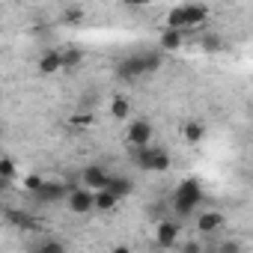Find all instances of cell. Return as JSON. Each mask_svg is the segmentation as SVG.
<instances>
[{
  "instance_id": "6da1fadb",
  "label": "cell",
  "mask_w": 253,
  "mask_h": 253,
  "mask_svg": "<svg viewBox=\"0 0 253 253\" xmlns=\"http://www.w3.org/2000/svg\"><path fill=\"white\" fill-rule=\"evenodd\" d=\"M161 63H164L161 48H143V51H134L116 63V78L119 81H140L146 75H155L161 69Z\"/></svg>"
},
{
  "instance_id": "7a4b0ae2",
  "label": "cell",
  "mask_w": 253,
  "mask_h": 253,
  "mask_svg": "<svg viewBox=\"0 0 253 253\" xmlns=\"http://www.w3.org/2000/svg\"><path fill=\"white\" fill-rule=\"evenodd\" d=\"M203 200H206L203 182L194 179V176H188V179H182V182L176 185L170 206H173V211H176L179 217H191V214H197V209H200Z\"/></svg>"
},
{
  "instance_id": "3957f363",
  "label": "cell",
  "mask_w": 253,
  "mask_h": 253,
  "mask_svg": "<svg viewBox=\"0 0 253 253\" xmlns=\"http://www.w3.org/2000/svg\"><path fill=\"white\" fill-rule=\"evenodd\" d=\"M134 161L146 173H167L170 164H173V155L167 149H161V146H146V149H137L134 152Z\"/></svg>"
},
{
  "instance_id": "277c9868",
  "label": "cell",
  "mask_w": 253,
  "mask_h": 253,
  "mask_svg": "<svg viewBox=\"0 0 253 253\" xmlns=\"http://www.w3.org/2000/svg\"><path fill=\"white\" fill-rule=\"evenodd\" d=\"M152 137H155V128H152V119H149V116H137V119H131V122H128V128H125V143H128L134 152L152 146Z\"/></svg>"
},
{
  "instance_id": "5b68a950",
  "label": "cell",
  "mask_w": 253,
  "mask_h": 253,
  "mask_svg": "<svg viewBox=\"0 0 253 253\" xmlns=\"http://www.w3.org/2000/svg\"><path fill=\"white\" fill-rule=\"evenodd\" d=\"M179 235H182L179 220H173V217H161L158 226H155V247H158V250H170V247L179 244Z\"/></svg>"
},
{
  "instance_id": "8992f818",
  "label": "cell",
  "mask_w": 253,
  "mask_h": 253,
  "mask_svg": "<svg viewBox=\"0 0 253 253\" xmlns=\"http://www.w3.org/2000/svg\"><path fill=\"white\" fill-rule=\"evenodd\" d=\"M72 188H75V185H66V182H60V179H45L42 191H39V194H33V200H36V203H42V206H51V203L69 200Z\"/></svg>"
},
{
  "instance_id": "52a82bcc",
  "label": "cell",
  "mask_w": 253,
  "mask_h": 253,
  "mask_svg": "<svg viewBox=\"0 0 253 253\" xmlns=\"http://www.w3.org/2000/svg\"><path fill=\"white\" fill-rule=\"evenodd\" d=\"M69 209H72V214H89V211H95V191H89V188H72V194H69Z\"/></svg>"
},
{
  "instance_id": "ba28073f",
  "label": "cell",
  "mask_w": 253,
  "mask_h": 253,
  "mask_svg": "<svg viewBox=\"0 0 253 253\" xmlns=\"http://www.w3.org/2000/svg\"><path fill=\"white\" fill-rule=\"evenodd\" d=\"M194 223H197V232L200 235H217L223 229V223H226V214L223 211H214V209L211 211H200Z\"/></svg>"
},
{
  "instance_id": "9c48e42d",
  "label": "cell",
  "mask_w": 253,
  "mask_h": 253,
  "mask_svg": "<svg viewBox=\"0 0 253 253\" xmlns=\"http://www.w3.org/2000/svg\"><path fill=\"white\" fill-rule=\"evenodd\" d=\"M81 182H84V188H89V191H104V188L110 185V173H107L101 164H89V167H84Z\"/></svg>"
},
{
  "instance_id": "30bf717a",
  "label": "cell",
  "mask_w": 253,
  "mask_h": 253,
  "mask_svg": "<svg viewBox=\"0 0 253 253\" xmlns=\"http://www.w3.org/2000/svg\"><path fill=\"white\" fill-rule=\"evenodd\" d=\"M27 253H69V250H66V244H63L60 238L42 235V238H36V241L27 244Z\"/></svg>"
},
{
  "instance_id": "8fae6325",
  "label": "cell",
  "mask_w": 253,
  "mask_h": 253,
  "mask_svg": "<svg viewBox=\"0 0 253 253\" xmlns=\"http://www.w3.org/2000/svg\"><path fill=\"white\" fill-rule=\"evenodd\" d=\"M57 72H63V54L51 48L39 57V75H57Z\"/></svg>"
},
{
  "instance_id": "7c38bea8",
  "label": "cell",
  "mask_w": 253,
  "mask_h": 253,
  "mask_svg": "<svg viewBox=\"0 0 253 253\" xmlns=\"http://www.w3.org/2000/svg\"><path fill=\"white\" fill-rule=\"evenodd\" d=\"M6 220H9L12 226H18L21 232H33V229H39L36 217L27 214V211H18V209H6Z\"/></svg>"
},
{
  "instance_id": "4fadbf2b",
  "label": "cell",
  "mask_w": 253,
  "mask_h": 253,
  "mask_svg": "<svg viewBox=\"0 0 253 253\" xmlns=\"http://www.w3.org/2000/svg\"><path fill=\"white\" fill-rule=\"evenodd\" d=\"M182 137H185V143H191V146L203 143V137H206V125H203L200 119H188V122L182 125Z\"/></svg>"
},
{
  "instance_id": "5bb4252c",
  "label": "cell",
  "mask_w": 253,
  "mask_h": 253,
  "mask_svg": "<svg viewBox=\"0 0 253 253\" xmlns=\"http://www.w3.org/2000/svg\"><path fill=\"white\" fill-rule=\"evenodd\" d=\"M185 45V33H179V30H161V39H158V48L164 51V54H170V51H179Z\"/></svg>"
},
{
  "instance_id": "9a60e30c",
  "label": "cell",
  "mask_w": 253,
  "mask_h": 253,
  "mask_svg": "<svg viewBox=\"0 0 253 253\" xmlns=\"http://www.w3.org/2000/svg\"><path fill=\"white\" fill-rule=\"evenodd\" d=\"M104 191H110L116 200H125V197L134 191V182H131L128 176H110V185H107Z\"/></svg>"
},
{
  "instance_id": "2e32d148",
  "label": "cell",
  "mask_w": 253,
  "mask_h": 253,
  "mask_svg": "<svg viewBox=\"0 0 253 253\" xmlns=\"http://www.w3.org/2000/svg\"><path fill=\"white\" fill-rule=\"evenodd\" d=\"M185 15H188V30L200 27V24L209 21V6H203V3H185Z\"/></svg>"
},
{
  "instance_id": "e0dca14e",
  "label": "cell",
  "mask_w": 253,
  "mask_h": 253,
  "mask_svg": "<svg viewBox=\"0 0 253 253\" xmlns=\"http://www.w3.org/2000/svg\"><path fill=\"white\" fill-rule=\"evenodd\" d=\"M167 30H179V33H185V30H188V15H185V3H182V6H173V9L167 12Z\"/></svg>"
},
{
  "instance_id": "ac0fdd59",
  "label": "cell",
  "mask_w": 253,
  "mask_h": 253,
  "mask_svg": "<svg viewBox=\"0 0 253 253\" xmlns=\"http://www.w3.org/2000/svg\"><path fill=\"white\" fill-rule=\"evenodd\" d=\"M128 113H131L128 98H125V95H113V101H110V116L122 122V119H128Z\"/></svg>"
},
{
  "instance_id": "d6986e66",
  "label": "cell",
  "mask_w": 253,
  "mask_h": 253,
  "mask_svg": "<svg viewBox=\"0 0 253 253\" xmlns=\"http://www.w3.org/2000/svg\"><path fill=\"white\" fill-rule=\"evenodd\" d=\"M60 54H63V72H72V69H78L84 63V51L81 48H63Z\"/></svg>"
},
{
  "instance_id": "ffe728a7",
  "label": "cell",
  "mask_w": 253,
  "mask_h": 253,
  "mask_svg": "<svg viewBox=\"0 0 253 253\" xmlns=\"http://www.w3.org/2000/svg\"><path fill=\"white\" fill-rule=\"evenodd\" d=\"M119 206V200L110 191H95V211H113Z\"/></svg>"
},
{
  "instance_id": "44dd1931",
  "label": "cell",
  "mask_w": 253,
  "mask_h": 253,
  "mask_svg": "<svg viewBox=\"0 0 253 253\" xmlns=\"http://www.w3.org/2000/svg\"><path fill=\"white\" fill-rule=\"evenodd\" d=\"M15 158H9V155H3L0 158V176H3V188H9V182L15 179Z\"/></svg>"
},
{
  "instance_id": "7402d4cb",
  "label": "cell",
  "mask_w": 253,
  "mask_h": 253,
  "mask_svg": "<svg viewBox=\"0 0 253 253\" xmlns=\"http://www.w3.org/2000/svg\"><path fill=\"white\" fill-rule=\"evenodd\" d=\"M214 253H244V244L238 238H223L214 244Z\"/></svg>"
},
{
  "instance_id": "603a6c76",
  "label": "cell",
  "mask_w": 253,
  "mask_h": 253,
  "mask_svg": "<svg viewBox=\"0 0 253 253\" xmlns=\"http://www.w3.org/2000/svg\"><path fill=\"white\" fill-rule=\"evenodd\" d=\"M200 45H203V51H206V54H214V51H220L223 39H220L217 33H209V36H203V42H200Z\"/></svg>"
},
{
  "instance_id": "cb8c5ba5",
  "label": "cell",
  "mask_w": 253,
  "mask_h": 253,
  "mask_svg": "<svg viewBox=\"0 0 253 253\" xmlns=\"http://www.w3.org/2000/svg\"><path fill=\"white\" fill-rule=\"evenodd\" d=\"M42 185H45V179H42L39 173L24 176V191H27V194H39V191H42Z\"/></svg>"
},
{
  "instance_id": "d4e9b609",
  "label": "cell",
  "mask_w": 253,
  "mask_h": 253,
  "mask_svg": "<svg viewBox=\"0 0 253 253\" xmlns=\"http://www.w3.org/2000/svg\"><path fill=\"white\" fill-rule=\"evenodd\" d=\"M69 122H72V125H78V128H86V125H92V122H95V113H75Z\"/></svg>"
},
{
  "instance_id": "484cf974",
  "label": "cell",
  "mask_w": 253,
  "mask_h": 253,
  "mask_svg": "<svg viewBox=\"0 0 253 253\" xmlns=\"http://www.w3.org/2000/svg\"><path fill=\"white\" fill-rule=\"evenodd\" d=\"M182 253H206V250H203V241L200 238H191V241L182 244Z\"/></svg>"
},
{
  "instance_id": "4316f807",
  "label": "cell",
  "mask_w": 253,
  "mask_h": 253,
  "mask_svg": "<svg viewBox=\"0 0 253 253\" xmlns=\"http://www.w3.org/2000/svg\"><path fill=\"white\" fill-rule=\"evenodd\" d=\"M81 15H84L81 9H66V12H63V18H66V21H81Z\"/></svg>"
},
{
  "instance_id": "83f0119b",
  "label": "cell",
  "mask_w": 253,
  "mask_h": 253,
  "mask_svg": "<svg viewBox=\"0 0 253 253\" xmlns=\"http://www.w3.org/2000/svg\"><path fill=\"white\" fill-rule=\"evenodd\" d=\"M110 253H131V247H125V244H116Z\"/></svg>"
},
{
  "instance_id": "f1b7e54d",
  "label": "cell",
  "mask_w": 253,
  "mask_h": 253,
  "mask_svg": "<svg viewBox=\"0 0 253 253\" xmlns=\"http://www.w3.org/2000/svg\"><path fill=\"white\" fill-rule=\"evenodd\" d=\"M155 253H167V250H158V247H155Z\"/></svg>"
}]
</instances>
